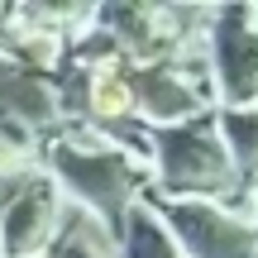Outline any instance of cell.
I'll return each mask as SVG.
<instances>
[{
	"label": "cell",
	"instance_id": "cell-1",
	"mask_svg": "<svg viewBox=\"0 0 258 258\" xmlns=\"http://www.w3.org/2000/svg\"><path fill=\"white\" fill-rule=\"evenodd\" d=\"M38 163L53 177V186L62 191V201L105 220V230L115 239H120L129 206L148 191V167L134 163L129 153H120L115 144L96 139L86 124H62L57 134H48L38 144Z\"/></svg>",
	"mask_w": 258,
	"mask_h": 258
},
{
	"label": "cell",
	"instance_id": "cell-2",
	"mask_svg": "<svg viewBox=\"0 0 258 258\" xmlns=\"http://www.w3.org/2000/svg\"><path fill=\"white\" fill-rule=\"evenodd\" d=\"M148 139V196L163 201H215L239 196L230 153L215 134V110L182 124H144Z\"/></svg>",
	"mask_w": 258,
	"mask_h": 258
},
{
	"label": "cell",
	"instance_id": "cell-3",
	"mask_svg": "<svg viewBox=\"0 0 258 258\" xmlns=\"http://www.w3.org/2000/svg\"><path fill=\"white\" fill-rule=\"evenodd\" d=\"M206 67H211L215 110L258 105V5H225L206 29Z\"/></svg>",
	"mask_w": 258,
	"mask_h": 258
},
{
	"label": "cell",
	"instance_id": "cell-4",
	"mask_svg": "<svg viewBox=\"0 0 258 258\" xmlns=\"http://www.w3.org/2000/svg\"><path fill=\"white\" fill-rule=\"evenodd\" d=\"M148 211L163 220L182 258H258V234L253 225L234 220L215 201H163V196H139Z\"/></svg>",
	"mask_w": 258,
	"mask_h": 258
},
{
	"label": "cell",
	"instance_id": "cell-5",
	"mask_svg": "<svg viewBox=\"0 0 258 258\" xmlns=\"http://www.w3.org/2000/svg\"><path fill=\"white\" fill-rule=\"evenodd\" d=\"M57 211L62 191L53 186V177H29L24 191L0 206V258H48L57 239Z\"/></svg>",
	"mask_w": 258,
	"mask_h": 258
},
{
	"label": "cell",
	"instance_id": "cell-6",
	"mask_svg": "<svg viewBox=\"0 0 258 258\" xmlns=\"http://www.w3.org/2000/svg\"><path fill=\"white\" fill-rule=\"evenodd\" d=\"M215 134H220L225 153H230L239 191H253L258 186V105H249V110H215Z\"/></svg>",
	"mask_w": 258,
	"mask_h": 258
},
{
	"label": "cell",
	"instance_id": "cell-7",
	"mask_svg": "<svg viewBox=\"0 0 258 258\" xmlns=\"http://www.w3.org/2000/svg\"><path fill=\"white\" fill-rule=\"evenodd\" d=\"M120 258H182V249L172 244V234L163 230L153 211L144 201L129 206L124 225H120Z\"/></svg>",
	"mask_w": 258,
	"mask_h": 258
},
{
	"label": "cell",
	"instance_id": "cell-8",
	"mask_svg": "<svg viewBox=\"0 0 258 258\" xmlns=\"http://www.w3.org/2000/svg\"><path fill=\"white\" fill-rule=\"evenodd\" d=\"M48 258H91V253H77V249H48Z\"/></svg>",
	"mask_w": 258,
	"mask_h": 258
},
{
	"label": "cell",
	"instance_id": "cell-9",
	"mask_svg": "<svg viewBox=\"0 0 258 258\" xmlns=\"http://www.w3.org/2000/svg\"><path fill=\"white\" fill-rule=\"evenodd\" d=\"M253 196H258V186H253ZM253 234H258V220H253Z\"/></svg>",
	"mask_w": 258,
	"mask_h": 258
}]
</instances>
